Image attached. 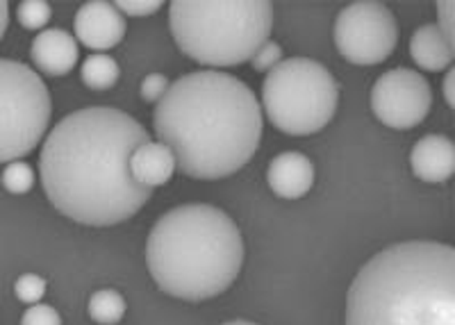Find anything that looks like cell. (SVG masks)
<instances>
[{
	"label": "cell",
	"mask_w": 455,
	"mask_h": 325,
	"mask_svg": "<svg viewBox=\"0 0 455 325\" xmlns=\"http://www.w3.org/2000/svg\"><path fill=\"white\" fill-rule=\"evenodd\" d=\"M150 135L116 107H83L48 132L39 178L57 212L76 223L108 227L135 217L153 189L130 176V155Z\"/></svg>",
	"instance_id": "cell-1"
},
{
	"label": "cell",
	"mask_w": 455,
	"mask_h": 325,
	"mask_svg": "<svg viewBox=\"0 0 455 325\" xmlns=\"http://www.w3.org/2000/svg\"><path fill=\"white\" fill-rule=\"evenodd\" d=\"M153 125L185 176L221 180L249 164L264 121L249 84L223 71H194L169 84Z\"/></svg>",
	"instance_id": "cell-2"
},
{
	"label": "cell",
	"mask_w": 455,
	"mask_h": 325,
	"mask_svg": "<svg viewBox=\"0 0 455 325\" xmlns=\"http://www.w3.org/2000/svg\"><path fill=\"white\" fill-rule=\"evenodd\" d=\"M347 325H455V250L449 243L403 242L357 271Z\"/></svg>",
	"instance_id": "cell-3"
},
{
	"label": "cell",
	"mask_w": 455,
	"mask_h": 325,
	"mask_svg": "<svg viewBox=\"0 0 455 325\" xmlns=\"http://www.w3.org/2000/svg\"><path fill=\"white\" fill-rule=\"evenodd\" d=\"M146 264L164 294L192 303L214 298L242 271V233L219 207H173L150 230Z\"/></svg>",
	"instance_id": "cell-4"
},
{
	"label": "cell",
	"mask_w": 455,
	"mask_h": 325,
	"mask_svg": "<svg viewBox=\"0 0 455 325\" xmlns=\"http://www.w3.org/2000/svg\"><path fill=\"white\" fill-rule=\"evenodd\" d=\"M274 10L267 0H176L169 5V28L189 59L210 68L251 62L269 42Z\"/></svg>",
	"instance_id": "cell-5"
},
{
	"label": "cell",
	"mask_w": 455,
	"mask_h": 325,
	"mask_svg": "<svg viewBox=\"0 0 455 325\" xmlns=\"http://www.w3.org/2000/svg\"><path fill=\"white\" fill-rule=\"evenodd\" d=\"M337 103L339 84L335 75L316 59L291 57L267 73L259 107L280 132L307 137L331 123Z\"/></svg>",
	"instance_id": "cell-6"
},
{
	"label": "cell",
	"mask_w": 455,
	"mask_h": 325,
	"mask_svg": "<svg viewBox=\"0 0 455 325\" xmlns=\"http://www.w3.org/2000/svg\"><path fill=\"white\" fill-rule=\"evenodd\" d=\"M52 103L39 73L14 59H0V162H19L42 144Z\"/></svg>",
	"instance_id": "cell-7"
},
{
	"label": "cell",
	"mask_w": 455,
	"mask_h": 325,
	"mask_svg": "<svg viewBox=\"0 0 455 325\" xmlns=\"http://www.w3.org/2000/svg\"><path fill=\"white\" fill-rule=\"evenodd\" d=\"M398 44V26L383 3H353L335 21V46L344 59L357 67L385 62Z\"/></svg>",
	"instance_id": "cell-8"
},
{
	"label": "cell",
	"mask_w": 455,
	"mask_h": 325,
	"mask_svg": "<svg viewBox=\"0 0 455 325\" xmlns=\"http://www.w3.org/2000/svg\"><path fill=\"white\" fill-rule=\"evenodd\" d=\"M433 91L428 80L412 68H392L371 89V109L380 123L394 130L417 128L428 116Z\"/></svg>",
	"instance_id": "cell-9"
},
{
	"label": "cell",
	"mask_w": 455,
	"mask_h": 325,
	"mask_svg": "<svg viewBox=\"0 0 455 325\" xmlns=\"http://www.w3.org/2000/svg\"><path fill=\"white\" fill-rule=\"evenodd\" d=\"M73 30L76 39L89 51H109L124 42L125 16L114 7V3L93 0L80 7Z\"/></svg>",
	"instance_id": "cell-10"
},
{
	"label": "cell",
	"mask_w": 455,
	"mask_h": 325,
	"mask_svg": "<svg viewBox=\"0 0 455 325\" xmlns=\"http://www.w3.org/2000/svg\"><path fill=\"white\" fill-rule=\"evenodd\" d=\"M30 57L39 71L52 78H62L78 64V42L62 28L44 30L32 39Z\"/></svg>",
	"instance_id": "cell-11"
},
{
	"label": "cell",
	"mask_w": 455,
	"mask_h": 325,
	"mask_svg": "<svg viewBox=\"0 0 455 325\" xmlns=\"http://www.w3.org/2000/svg\"><path fill=\"white\" fill-rule=\"evenodd\" d=\"M267 182L280 198L296 201V198L306 196L315 185V164L303 153L290 150V153H283L271 160Z\"/></svg>",
	"instance_id": "cell-12"
},
{
	"label": "cell",
	"mask_w": 455,
	"mask_h": 325,
	"mask_svg": "<svg viewBox=\"0 0 455 325\" xmlns=\"http://www.w3.org/2000/svg\"><path fill=\"white\" fill-rule=\"evenodd\" d=\"M410 164L419 180L433 182V185L446 182L455 170L453 141L444 135H426L412 146Z\"/></svg>",
	"instance_id": "cell-13"
},
{
	"label": "cell",
	"mask_w": 455,
	"mask_h": 325,
	"mask_svg": "<svg viewBox=\"0 0 455 325\" xmlns=\"http://www.w3.org/2000/svg\"><path fill=\"white\" fill-rule=\"evenodd\" d=\"M176 155L171 153L169 146L160 144V141L141 144L130 155V176L141 186H148V189L166 185L171 176L176 173Z\"/></svg>",
	"instance_id": "cell-14"
},
{
	"label": "cell",
	"mask_w": 455,
	"mask_h": 325,
	"mask_svg": "<svg viewBox=\"0 0 455 325\" xmlns=\"http://www.w3.org/2000/svg\"><path fill=\"white\" fill-rule=\"evenodd\" d=\"M410 55L421 71H446L453 64L455 46L440 32L435 23L414 30L410 39Z\"/></svg>",
	"instance_id": "cell-15"
},
{
	"label": "cell",
	"mask_w": 455,
	"mask_h": 325,
	"mask_svg": "<svg viewBox=\"0 0 455 325\" xmlns=\"http://www.w3.org/2000/svg\"><path fill=\"white\" fill-rule=\"evenodd\" d=\"M119 64L108 52H92L83 62V71H80V78H83L84 87L93 89V91H105V89H112L119 80Z\"/></svg>",
	"instance_id": "cell-16"
},
{
	"label": "cell",
	"mask_w": 455,
	"mask_h": 325,
	"mask_svg": "<svg viewBox=\"0 0 455 325\" xmlns=\"http://www.w3.org/2000/svg\"><path fill=\"white\" fill-rule=\"evenodd\" d=\"M125 314V300L119 291L100 289L89 298V316L99 325H116Z\"/></svg>",
	"instance_id": "cell-17"
},
{
	"label": "cell",
	"mask_w": 455,
	"mask_h": 325,
	"mask_svg": "<svg viewBox=\"0 0 455 325\" xmlns=\"http://www.w3.org/2000/svg\"><path fill=\"white\" fill-rule=\"evenodd\" d=\"M3 186L16 196L28 194L35 186V169L26 162H10L3 170Z\"/></svg>",
	"instance_id": "cell-18"
},
{
	"label": "cell",
	"mask_w": 455,
	"mask_h": 325,
	"mask_svg": "<svg viewBox=\"0 0 455 325\" xmlns=\"http://www.w3.org/2000/svg\"><path fill=\"white\" fill-rule=\"evenodd\" d=\"M52 10L44 0H26L16 7V19L26 30H42L51 21Z\"/></svg>",
	"instance_id": "cell-19"
},
{
	"label": "cell",
	"mask_w": 455,
	"mask_h": 325,
	"mask_svg": "<svg viewBox=\"0 0 455 325\" xmlns=\"http://www.w3.org/2000/svg\"><path fill=\"white\" fill-rule=\"evenodd\" d=\"M14 291H16V298L23 300V303L36 305L44 298V294H46V280L39 278V275L35 273H26L16 280Z\"/></svg>",
	"instance_id": "cell-20"
},
{
	"label": "cell",
	"mask_w": 455,
	"mask_h": 325,
	"mask_svg": "<svg viewBox=\"0 0 455 325\" xmlns=\"http://www.w3.org/2000/svg\"><path fill=\"white\" fill-rule=\"evenodd\" d=\"M280 62H283V48L274 42H264L262 46L258 48V52L251 57V64H253L255 71L262 73L274 71Z\"/></svg>",
	"instance_id": "cell-21"
},
{
	"label": "cell",
	"mask_w": 455,
	"mask_h": 325,
	"mask_svg": "<svg viewBox=\"0 0 455 325\" xmlns=\"http://www.w3.org/2000/svg\"><path fill=\"white\" fill-rule=\"evenodd\" d=\"M21 325H62V319H60L55 307L36 303L28 307L21 319Z\"/></svg>",
	"instance_id": "cell-22"
},
{
	"label": "cell",
	"mask_w": 455,
	"mask_h": 325,
	"mask_svg": "<svg viewBox=\"0 0 455 325\" xmlns=\"http://www.w3.org/2000/svg\"><path fill=\"white\" fill-rule=\"evenodd\" d=\"M166 89H169L166 75H162V73H150V75H146V78L141 80V99H144L146 103H160L162 96L166 93Z\"/></svg>",
	"instance_id": "cell-23"
},
{
	"label": "cell",
	"mask_w": 455,
	"mask_h": 325,
	"mask_svg": "<svg viewBox=\"0 0 455 325\" xmlns=\"http://www.w3.org/2000/svg\"><path fill=\"white\" fill-rule=\"evenodd\" d=\"M114 7L124 16H150L160 10L162 3L157 0H119V3H114Z\"/></svg>",
	"instance_id": "cell-24"
},
{
	"label": "cell",
	"mask_w": 455,
	"mask_h": 325,
	"mask_svg": "<svg viewBox=\"0 0 455 325\" xmlns=\"http://www.w3.org/2000/svg\"><path fill=\"white\" fill-rule=\"evenodd\" d=\"M453 10H455V5H453V3H451V0H444V3H437V14H440V19H437V28H440L442 35H444L446 39H449V42L455 46Z\"/></svg>",
	"instance_id": "cell-25"
},
{
	"label": "cell",
	"mask_w": 455,
	"mask_h": 325,
	"mask_svg": "<svg viewBox=\"0 0 455 325\" xmlns=\"http://www.w3.org/2000/svg\"><path fill=\"white\" fill-rule=\"evenodd\" d=\"M7 26H10V5H7L5 0H0V42L5 36Z\"/></svg>",
	"instance_id": "cell-26"
},
{
	"label": "cell",
	"mask_w": 455,
	"mask_h": 325,
	"mask_svg": "<svg viewBox=\"0 0 455 325\" xmlns=\"http://www.w3.org/2000/svg\"><path fill=\"white\" fill-rule=\"evenodd\" d=\"M444 99H446V105L449 107H453L455 105V99H453V71L449 68V73H446L444 78Z\"/></svg>",
	"instance_id": "cell-27"
},
{
	"label": "cell",
	"mask_w": 455,
	"mask_h": 325,
	"mask_svg": "<svg viewBox=\"0 0 455 325\" xmlns=\"http://www.w3.org/2000/svg\"><path fill=\"white\" fill-rule=\"evenodd\" d=\"M223 325H258V323H251V321H228Z\"/></svg>",
	"instance_id": "cell-28"
}]
</instances>
